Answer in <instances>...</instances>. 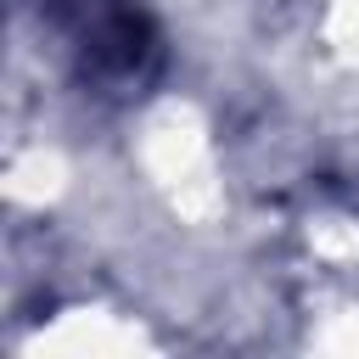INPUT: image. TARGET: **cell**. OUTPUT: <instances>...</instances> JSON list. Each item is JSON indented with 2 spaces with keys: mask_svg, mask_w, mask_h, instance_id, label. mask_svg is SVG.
I'll return each mask as SVG.
<instances>
[{
  "mask_svg": "<svg viewBox=\"0 0 359 359\" xmlns=\"http://www.w3.org/2000/svg\"><path fill=\"white\" fill-rule=\"evenodd\" d=\"M45 6H50V17H56V28L90 84L118 90V95L151 84L163 45H157L151 17L135 0H45Z\"/></svg>",
  "mask_w": 359,
  "mask_h": 359,
  "instance_id": "6da1fadb",
  "label": "cell"
}]
</instances>
